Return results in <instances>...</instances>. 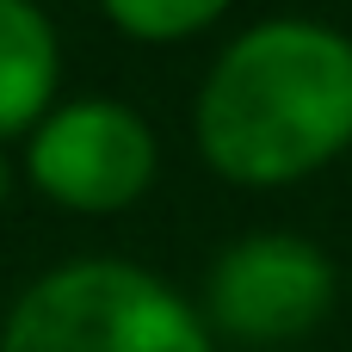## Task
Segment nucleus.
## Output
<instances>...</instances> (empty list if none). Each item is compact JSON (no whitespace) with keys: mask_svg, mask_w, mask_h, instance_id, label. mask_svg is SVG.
Instances as JSON below:
<instances>
[{"mask_svg":"<svg viewBox=\"0 0 352 352\" xmlns=\"http://www.w3.org/2000/svg\"><path fill=\"white\" fill-rule=\"evenodd\" d=\"M198 155L235 186H291L352 142V37L316 19L241 31L198 87Z\"/></svg>","mask_w":352,"mask_h":352,"instance_id":"obj_1","label":"nucleus"},{"mask_svg":"<svg viewBox=\"0 0 352 352\" xmlns=\"http://www.w3.org/2000/svg\"><path fill=\"white\" fill-rule=\"evenodd\" d=\"M0 352H210V328L130 260H68L19 291Z\"/></svg>","mask_w":352,"mask_h":352,"instance_id":"obj_2","label":"nucleus"},{"mask_svg":"<svg viewBox=\"0 0 352 352\" xmlns=\"http://www.w3.org/2000/svg\"><path fill=\"white\" fill-rule=\"evenodd\" d=\"M334 309V260L285 229L241 235L217 254L204 285V328L241 346H291Z\"/></svg>","mask_w":352,"mask_h":352,"instance_id":"obj_3","label":"nucleus"},{"mask_svg":"<svg viewBox=\"0 0 352 352\" xmlns=\"http://www.w3.org/2000/svg\"><path fill=\"white\" fill-rule=\"evenodd\" d=\"M155 130L118 105V99H74L56 105L25 148V173L31 186L80 217H111L130 210L148 186H155Z\"/></svg>","mask_w":352,"mask_h":352,"instance_id":"obj_4","label":"nucleus"},{"mask_svg":"<svg viewBox=\"0 0 352 352\" xmlns=\"http://www.w3.org/2000/svg\"><path fill=\"white\" fill-rule=\"evenodd\" d=\"M62 43L37 0H0V142L56 111Z\"/></svg>","mask_w":352,"mask_h":352,"instance_id":"obj_5","label":"nucleus"},{"mask_svg":"<svg viewBox=\"0 0 352 352\" xmlns=\"http://www.w3.org/2000/svg\"><path fill=\"white\" fill-rule=\"evenodd\" d=\"M99 6L124 37H142V43H179L229 12V0H99Z\"/></svg>","mask_w":352,"mask_h":352,"instance_id":"obj_6","label":"nucleus"},{"mask_svg":"<svg viewBox=\"0 0 352 352\" xmlns=\"http://www.w3.org/2000/svg\"><path fill=\"white\" fill-rule=\"evenodd\" d=\"M12 198V161H6V148H0V204Z\"/></svg>","mask_w":352,"mask_h":352,"instance_id":"obj_7","label":"nucleus"}]
</instances>
